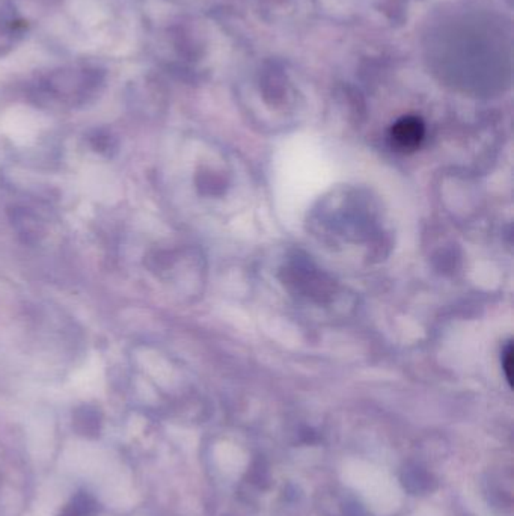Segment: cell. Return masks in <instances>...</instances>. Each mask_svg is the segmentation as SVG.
<instances>
[{
    "mask_svg": "<svg viewBox=\"0 0 514 516\" xmlns=\"http://www.w3.org/2000/svg\"><path fill=\"white\" fill-rule=\"evenodd\" d=\"M424 124L416 116H404L394 124L391 139L401 151H414L424 139Z\"/></svg>",
    "mask_w": 514,
    "mask_h": 516,
    "instance_id": "cell-1",
    "label": "cell"
},
{
    "mask_svg": "<svg viewBox=\"0 0 514 516\" xmlns=\"http://www.w3.org/2000/svg\"><path fill=\"white\" fill-rule=\"evenodd\" d=\"M76 429L85 436H96L100 430V420L96 412L83 411L82 416L77 417Z\"/></svg>",
    "mask_w": 514,
    "mask_h": 516,
    "instance_id": "cell-2",
    "label": "cell"
},
{
    "mask_svg": "<svg viewBox=\"0 0 514 516\" xmlns=\"http://www.w3.org/2000/svg\"><path fill=\"white\" fill-rule=\"evenodd\" d=\"M60 516H85V515L80 512L79 507H77L74 503H71L64 512L60 513Z\"/></svg>",
    "mask_w": 514,
    "mask_h": 516,
    "instance_id": "cell-4",
    "label": "cell"
},
{
    "mask_svg": "<svg viewBox=\"0 0 514 516\" xmlns=\"http://www.w3.org/2000/svg\"><path fill=\"white\" fill-rule=\"evenodd\" d=\"M502 364H504L505 376H507L509 382L511 384V382H513V346H511V344H509L507 349H505V352H504Z\"/></svg>",
    "mask_w": 514,
    "mask_h": 516,
    "instance_id": "cell-3",
    "label": "cell"
}]
</instances>
